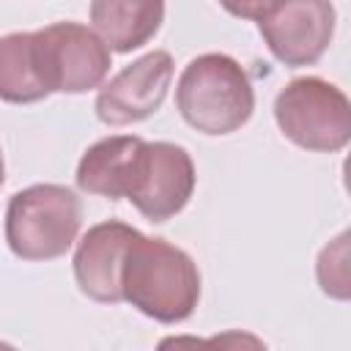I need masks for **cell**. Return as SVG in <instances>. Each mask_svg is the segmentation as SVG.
<instances>
[{
    "label": "cell",
    "mask_w": 351,
    "mask_h": 351,
    "mask_svg": "<svg viewBox=\"0 0 351 351\" xmlns=\"http://www.w3.org/2000/svg\"><path fill=\"white\" fill-rule=\"evenodd\" d=\"M121 293L143 315L181 324L200 302V271L181 247L137 233L123 258Z\"/></svg>",
    "instance_id": "1"
},
{
    "label": "cell",
    "mask_w": 351,
    "mask_h": 351,
    "mask_svg": "<svg viewBox=\"0 0 351 351\" xmlns=\"http://www.w3.org/2000/svg\"><path fill=\"white\" fill-rule=\"evenodd\" d=\"M181 118L203 134L239 132L255 110V90L241 63L225 52H206L186 63L176 85Z\"/></svg>",
    "instance_id": "2"
},
{
    "label": "cell",
    "mask_w": 351,
    "mask_h": 351,
    "mask_svg": "<svg viewBox=\"0 0 351 351\" xmlns=\"http://www.w3.org/2000/svg\"><path fill=\"white\" fill-rule=\"evenodd\" d=\"M82 225L80 197L60 184H33L11 195L5 241L22 261H52L71 250Z\"/></svg>",
    "instance_id": "3"
},
{
    "label": "cell",
    "mask_w": 351,
    "mask_h": 351,
    "mask_svg": "<svg viewBox=\"0 0 351 351\" xmlns=\"http://www.w3.org/2000/svg\"><path fill=\"white\" fill-rule=\"evenodd\" d=\"M274 121L304 151L335 154L351 140V101L321 77L291 80L274 99Z\"/></svg>",
    "instance_id": "4"
},
{
    "label": "cell",
    "mask_w": 351,
    "mask_h": 351,
    "mask_svg": "<svg viewBox=\"0 0 351 351\" xmlns=\"http://www.w3.org/2000/svg\"><path fill=\"white\" fill-rule=\"evenodd\" d=\"M41 82L49 93H85L110 74V47L80 22H52L33 30Z\"/></svg>",
    "instance_id": "5"
},
{
    "label": "cell",
    "mask_w": 351,
    "mask_h": 351,
    "mask_svg": "<svg viewBox=\"0 0 351 351\" xmlns=\"http://www.w3.org/2000/svg\"><path fill=\"white\" fill-rule=\"evenodd\" d=\"M195 181V162L186 148L165 140L143 143L126 200L148 222H167L186 208Z\"/></svg>",
    "instance_id": "6"
},
{
    "label": "cell",
    "mask_w": 351,
    "mask_h": 351,
    "mask_svg": "<svg viewBox=\"0 0 351 351\" xmlns=\"http://www.w3.org/2000/svg\"><path fill=\"white\" fill-rule=\"evenodd\" d=\"M332 0H282L269 16L258 22V30L269 52L291 66H313L329 49L335 36Z\"/></svg>",
    "instance_id": "7"
},
{
    "label": "cell",
    "mask_w": 351,
    "mask_h": 351,
    "mask_svg": "<svg viewBox=\"0 0 351 351\" xmlns=\"http://www.w3.org/2000/svg\"><path fill=\"white\" fill-rule=\"evenodd\" d=\"M173 80V58L165 49H154L129 66H123L110 82L99 88L96 115L107 126H126L151 118L170 88Z\"/></svg>",
    "instance_id": "8"
},
{
    "label": "cell",
    "mask_w": 351,
    "mask_h": 351,
    "mask_svg": "<svg viewBox=\"0 0 351 351\" xmlns=\"http://www.w3.org/2000/svg\"><path fill=\"white\" fill-rule=\"evenodd\" d=\"M137 233L140 230L126 222L107 219V222L88 228V233L77 241V252L71 261L74 280L88 299L101 302V304L123 302L121 269H123L126 250Z\"/></svg>",
    "instance_id": "9"
},
{
    "label": "cell",
    "mask_w": 351,
    "mask_h": 351,
    "mask_svg": "<svg viewBox=\"0 0 351 351\" xmlns=\"http://www.w3.org/2000/svg\"><path fill=\"white\" fill-rule=\"evenodd\" d=\"M143 143L145 140L137 134H115L96 140L77 165V186L88 195H101L110 200L126 197Z\"/></svg>",
    "instance_id": "10"
},
{
    "label": "cell",
    "mask_w": 351,
    "mask_h": 351,
    "mask_svg": "<svg viewBox=\"0 0 351 351\" xmlns=\"http://www.w3.org/2000/svg\"><path fill=\"white\" fill-rule=\"evenodd\" d=\"M90 22L110 52H132L159 33L165 0H90Z\"/></svg>",
    "instance_id": "11"
},
{
    "label": "cell",
    "mask_w": 351,
    "mask_h": 351,
    "mask_svg": "<svg viewBox=\"0 0 351 351\" xmlns=\"http://www.w3.org/2000/svg\"><path fill=\"white\" fill-rule=\"evenodd\" d=\"M49 90L41 82L33 33L19 30L0 38V101L8 104H33L47 99Z\"/></svg>",
    "instance_id": "12"
},
{
    "label": "cell",
    "mask_w": 351,
    "mask_h": 351,
    "mask_svg": "<svg viewBox=\"0 0 351 351\" xmlns=\"http://www.w3.org/2000/svg\"><path fill=\"white\" fill-rule=\"evenodd\" d=\"M318 282L326 296L348 299V233H340L318 255Z\"/></svg>",
    "instance_id": "13"
},
{
    "label": "cell",
    "mask_w": 351,
    "mask_h": 351,
    "mask_svg": "<svg viewBox=\"0 0 351 351\" xmlns=\"http://www.w3.org/2000/svg\"><path fill=\"white\" fill-rule=\"evenodd\" d=\"M280 3L282 0H219V5L228 14H233L239 19H255V22H261L263 16H269Z\"/></svg>",
    "instance_id": "14"
},
{
    "label": "cell",
    "mask_w": 351,
    "mask_h": 351,
    "mask_svg": "<svg viewBox=\"0 0 351 351\" xmlns=\"http://www.w3.org/2000/svg\"><path fill=\"white\" fill-rule=\"evenodd\" d=\"M5 181V162H3V151H0V186Z\"/></svg>",
    "instance_id": "15"
}]
</instances>
